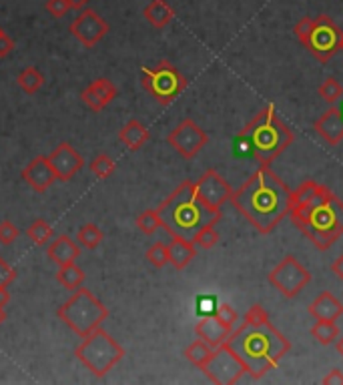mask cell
Listing matches in <instances>:
<instances>
[{
  "label": "cell",
  "mask_w": 343,
  "mask_h": 385,
  "mask_svg": "<svg viewBox=\"0 0 343 385\" xmlns=\"http://www.w3.org/2000/svg\"><path fill=\"white\" fill-rule=\"evenodd\" d=\"M151 139V131L144 127L139 119H129L127 125L119 131V141H121L129 151H139Z\"/></svg>",
  "instance_id": "cell-23"
},
{
  "label": "cell",
  "mask_w": 343,
  "mask_h": 385,
  "mask_svg": "<svg viewBox=\"0 0 343 385\" xmlns=\"http://www.w3.org/2000/svg\"><path fill=\"white\" fill-rule=\"evenodd\" d=\"M26 237L34 243V245H46L55 237V227L46 219H34L28 227H26Z\"/></svg>",
  "instance_id": "cell-29"
},
{
  "label": "cell",
  "mask_w": 343,
  "mask_h": 385,
  "mask_svg": "<svg viewBox=\"0 0 343 385\" xmlns=\"http://www.w3.org/2000/svg\"><path fill=\"white\" fill-rule=\"evenodd\" d=\"M217 299L215 297H201L197 301V311L201 313V317L203 315H215V311H217Z\"/></svg>",
  "instance_id": "cell-42"
},
{
  "label": "cell",
  "mask_w": 343,
  "mask_h": 385,
  "mask_svg": "<svg viewBox=\"0 0 343 385\" xmlns=\"http://www.w3.org/2000/svg\"><path fill=\"white\" fill-rule=\"evenodd\" d=\"M269 321V313H267L265 309L261 307V305H253V307H249V311L245 313L243 323L247 325H263Z\"/></svg>",
  "instance_id": "cell-39"
},
{
  "label": "cell",
  "mask_w": 343,
  "mask_h": 385,
  "mask_svg": "<svg viewBox=\"0 0 343 385\" xmlns=\"http://www.w3.org/2000/svg\"><path fill=\"white\" fill-rule=\"evenodd\" d=\"M56 281L68 291H75L78 287H83V283L87 281V275L77 263L60 265L58 271H56Z\"/></svg>",
  "instance_id": "cell-25"
},
{
  "label": "cell",
  "mask_w": 343,
  "mask_h": 385,
  "mask_svg": "<svg viewBox=\"0 0 343 385\" xmlns=\"http://www.w3.org/2000/svg\"><path fill=\"white\" fill-rule=\"evenodd\" d=\"M167 143L171 144L183 159L191 161L207 147L209 137L193 119H183L167 135Z\"/></svg>",
  "instance_id": "cell-12"
},
{
  "label": "cell",
  "mask_w": 343,
  "mask_h": 385,
  "mask_svg": "<svg viewBox=\"0 0 343 385\" xmlns=\"http://www.w3.org/2000/svg\"><path fill=\"white\" fill-rule=\"evenodd\" d=\"M70 2V6H73V11H83L87 4H89L90 0H68Z\"/></svg>",
  "instance_id": "cell-47"
},
{
  "label": "cell",
  "mask_w": 343,
  "mask_h": 385,
  "mask_svg": "<svg viewBox=\"0 0 343 385\" xmlns=\"http://www.w3.org/2000/svg\"><path fill=\"white\" fill-rule=\"evenodd\" d=\"M16 279V269L6 263V259L0 257V287H9Z\"/></svg>",
  "instance_id": "cell-41"
},
{
  "label": "cell",
  "mask_w": 343,
  "mask_h": 385,
  "mask_svg": "<svg viewBox=\"0 0 343 385\" xmlns=\"http://www.w3.org/2000/svg\"><path fill=\"white\" fill-rule=\"evenodd\" d=\"M213 347H211L209 343L203 342L201 337H197L193 343H189L187 347H185V357H187V362L191 365H195V367H199V369H203L205 367V364L209 362V357L213 355Z\"/></svg>",
  "instance_id": "cell-26"
},
{
  "label": "cell",
  "mask_w": 343,
  "mask_h": 385,
  "mask_svg": "<svg viewBox=\"0 0 343 385\" xmlns=\"http://www.w3.org/2000/svg\"><path fill=\"white\" fill-rule=\"evenodd\" d=\"M291 189L269 169L259 165L237 191L231 203L261 235H269L289 215Z\"/></svg>",
  "instance_id": "cell-1"
},
{
  "label": "cell",
  "mask_w": 343,
  "mask_h": 385,
  "mask_svg": "<svg viewBox=\"0 0 343 385\" xmlns=\"http://www.w3.org/2000/svg\"><path fill=\"white\" fill-rule=\"evenodd\" d=\"M144 21L157 31H163L175 19V9L167 0H151L143 9Z\"/></svg>",
  "instance_id": "cell-24"
},
{
  "label": "cell",
  "mask_w": 343,
  "mask_h": 385,
  "mask_svg": "<svg viewBox=\"0 0 343 385\" xmlns=\"http://www.w3.org/2000/svg\"><path fill=\"white\" fill-rule=\"evenodd\" d=\"M313 131L329 147H337L343 141V112L337 107L327 109L317 121L313 122Z\"/></svg>",
  "instance_id": "cell-18"
},
{
  "label": "cell",
  "mask_w": 343,
  "mask_h": 385,
  "mask_svg": "<svg viewBox=\"0 0 343 385\" xmlns=\"http://www.w3.org/2000/svg\"><path fill=\"white\" fill-rule=\"evenodd\" d=\"M195 333H197V337H201L203 342L209 343L213 349H217L219 345H223V343L229 339L233 329H229L227 325H223L221 321L217 320L215 315H203L199 323L195 325Z\"/></svg>",
  "instance_id": "cell-20"
},
{
  "label": "cell",
  "mask_w": 343,
  "mask_h": 385,
  "mask_svg": "<svg viewBox=\"0 0 343 385\" xmlns=\"http://www.w3.org/2000/svg\"><path fill=\"white\" fill-rule=\"evenodd\" d=\"M195 185L199 189V195L207 203H209L211 207H217V209H221L223 205L227 203V201H231L233 195V189L231 185L223 179L215 169H209V171H205L203 175L195 181Z\"/></svg>",
  "instance_id": "cell-14"
},
{
  "label": "cell",
  "mask_w": 343,
  "mask_h": 385,
  "mask_svg": "<svg viewBox=\"0 0 343 385\" xmlns=\"http://www.w3.org/2000/svg\"><path fill=\"white\" fill-rule=\"evenodd\" d=\"M339 53H343V34H342V46H339Z\"/></svg>",
  "instance_id": "cell-50"
},
{
  "label": "cell",
  "mask_w": 343,
  "mask_h": 385,
  "mask_svg": "<svg viewBox=\"0 0 343 385\" xmlns=\"http://www.w3.org/2000/svg\"><path fill=\"white\" fill-rule=\"evenodd\" d=\"M321 384L325 385H343V371L342 369H332L329 374L325 375L323 379H321Z\"/></svg>",
  "instance_id": "cell-44"
},
{
  "label": "cell",
  "mask_w": 343,
  "mask_h": 385,
  "mask_svg": "<svg viewBox=\"0 0 343 385\" xmlns=\"http://www.w3.org/2000/svg\"><path fill=\"white\" fill-rule=\"evenodd\" d=\"M289 217L320 251H327L343 235V201L323 185L310 203L289 209Z\"/></svg>",
  "instance_id": "cell-4"
},
{
  "label": "cell",
  "mask_w": 343,
  "mask_h": 385,
  "mask_svg": "<svg viewBox=\"0 0 343 385\" xmlns=\"http://www.w3.org/2000/svg\"><path fill=\"white\" fill-rule=\"evenodd\" d=\"M9 301H11V293H9V289L6 287H0V307L4 309L9 305Z\"/></svg>",
  "instance_id": "cell-46"
},
{
  "label": "cell",
  "mask_w": 343,
  "mask_h": 385,
  "mask_svg": "<svg viewBox=\"0 0 343 385\" xmlns=\"http://www.w3.org/2000/svg\"><path fill=\"white\" fill-rule=\"evenodd\" d=\"M215 317L221 321L223 325H227L229 329H235V325H237V320H239V315H237V311L229 305V303H221L217 311H215Z\"/></svg>",
  "instance_id": "cell-36"
},
{
  "label": "cell",
  "mask_w": 343,
  "mask_h": 385,
  "mask_svg": "<svg viewBox=\"0 0 343 385\" xmlns=\"http://www.w3.org/2000/svg\"><path fill=\"white\" fill-rule=\"evenodd\" d=\"M241 139L247 144L251 157L263 167L271 165L277 157L285 153L295 141L291 129L277 115L273 105H267L265 109L259 110L253 119L245 125Z\"/></svg>",
  "instance_id": "cell-5"
},
{
  "label": "cell",
  "mask_w": 343,
  "mask_h": 385,
  "mask_svg": "<svg viewBox=\"0 0 343 385\" xmlns=\"http://www.w3.org/2000/svg\"><path fill=\"white\" fill-rule=\"evenodd\" d=\"M134 223H137V229L143 235H155L159 231V227H163V219H161V215H159L157 209L143 211Z\"/></svg>",
  "instance_id": "cell-31"
},
{
  "label": "cell",
  "mask_w": 343,
  "mask_h": 385,
  "mask_svg": "<svg viewBox=\"0 0 343 385\" xmlns=\"http://www.w3.org/2000/svg\"><path fill=\"white\" fill-rule=\"evenodd\" d=\"M19 237H21V231H19V227H16L12 221H0V243H2V245H11V243L16 241Z\"/></svg>",
  "instance_id": "cell-37"
},
{
  "label": "cell",
  "mask_w": 343,
  "mask_h": 385,
  "mask_svg": "<svg viewBox=\"0 0 343 385\" xmlns=\"http://www.w3.org/2000/svg\"><path fill=\"white\" fill-rule=\"evenodd\" d=\"M332 273L337 277V279H342L343 281V255H339V257L332 263Z\"/></svg>",
  "instance_id": "cell-45"
},
{
  "label": "cell",
  "mask_w": 343,
  "mask_h": 385,
  "mask_svg": "<svg viewBox=\"0 0 343 385\" xmlns=\"http://www.w3.org/2000/svg\"><path fill=\"white\" fill-rule=\"evenodd\" d=\"M141 85L161 107H169L187 88V78L169 60H159L155 66L141 68Z\"/></svg>",
  "instance_id": "cell-8"
},
{
  "label": "cell",
  "mask_w": 343,
  "mask_h": 385,
  "mask_svg": "<svg viewBox=\"0 0 343 385\" xmlns=\"http://www.w3.org/2000/svg\"><path fill=\"white\" fill-rule=\"evenodd\" d=\"M163 229L171 237L193 239V235L209 223H219L221 209L211 207L199 195L195 181H183L169 197L159 205Z\"/></svg>",
  "instance_id": "cell-3"
},
{
  "label": "cell",
  "mask_w": 343,
  "mask_h": 385,
  "mask_svg": "<svg viewBox=\"0 0 343 385\" xmlns=\"http://www.w3.org/2000/svg\"><path fill=\"white\" fill-rule=\"evenodd\" d=\"M48 161L55 169L56 179L63 183L70 181L85 167V157L75 151V147L70 143H60L55 147V151L48 154Z\"/></svg>",
  "instance_id": "cell-15"
},
{
  "label": "cell",
  "mask_w": 343,
  "mask_h": 385,
  "mask_svg": "<svg viewBox=\"0 0 343 385\" xmlns=\"http://www.w3.org/2000/svg\"><path fill=\"white\" fill-rule=\"evenodd\" d=\"M75 355L90 374L102 379L125 357V347L111 333L99 327L87 337H83L80 345L75 349Z\"/></svg>",
  "instance_id": "cell-7"
},
{
  "label": "cell",
  "mask_w": 343,
  "mask_h": 385,
  "mask_svg": "<svg viewBox=\"0 0 343 385\" xmlns=\"http://www.w3.org/2000/svg\"><path fill=\"white\" fill-rule=\"evenodd\" d=\"M269 283L273 289H277L283 297L293 299L310 285L311 273L299 263L293 255H285L279 263L269 271Z\"/></svg>",
  "instance_id": "cell-11"
},
{
  "label": "cell",
  "mask_w": 343,
  "mask_h": 385,
  "mask_svg": "<svg viewBox=\"0 0 343 385\" xmlns=\"http://www.w3.org/2000/svg\"><path fill=\"white\" fill-rule=\"evenodd\" d=\"M342 31L335 24L332 16L327 14H320L313 19V28H311L307 43L303 44L307 48L313 58H317L320 63H329L333 56L339 53L342 46Z\"/></svg>",
  "instance_id": "cell-9"
},
{
  "label": "cell",
  "mask_w": 343,
  "mask_h": 385,
  "mask_svg": "<svg viewBox=\"0 0 343 385\" xmlns=\"http://www.w3.org/2000/svg\"><path fill=\"white\" fill-rule=\"evenodd\" d=\"M335 349H337V353L343 357V335L342 337H337V342H335Z\"/></svg>",
  "instance_id": "cell-48"
},
{
  "label": "cell",
  "mask_w": 343,
  "mask_h": 385,
  "mask_svg": "<svg viewBox=\"0 0 343 385\" xmlns=\"http://www.w3.org/2000/svg\"><path fill=\"white\" fill-rule=\"evenodd\" d=\"M46 255L58 267L60 265L77 263V259L80 257V245L70 235H56L55 239L51 241V245H48Z\"/></svg>",
  "instance_id": "cell-19"
},
{
  "label": "cell",
  "mask_w": 343,
  "mask_h": 385,
  "mask_svg": "<svg viewBox=\"0 0 343 385\" xmlns=\"http://www.w3.org/2000/svg\"><path fill=\"white\" fill-rule=\"evenodd\" d=\"M56 317L67 325L78 337H87L89 333L99 329L109 317V309L87 287H78L73 295L56 309Z\"/></svg>",
  "instance_id": "cell-6"
},
{
  "label": "cell",
  "mask_w": 343,
  "mask_h": 385,
  "mask_svg": "<svg viewBox=\"0 0 343 385\" xmlns=\"http://www.w3.org/2000/svg\"><path fill=\"white\" fill-rule=\"evenodd\" d=\"M16 83H19V87L23 88L26 95H36L43 88V85H45V77H43V73L36 66H26V68H23L19 73Z\"/></svg>",
  "instance_id": "cell-28"
},
{
  "label": "cell",
  "mask_w": 343,
  "mask_h": 385,
  "mask_svg": "<svg viewBox=\"0 0 343 385\" xmlns=\"http://www.w3.org/2000/svg\"><path fill=\"white\" fill-rule=\"evenodd\" d=\"M90 173L95 176H99V179H107V176H111L115 173V169H117V163H115V159H112L111 154L107 153H100L97 154L93 161L89 163Z\"/></svg>",
  "instance_id": "cell-34"
},
{
  "label": "cell",
  "mask_w": 343,
  "mask_h": 385,
  "mask_svg": "<svg viewBox=\"0 0 343 385\" xmlns=\"http://www.w3.org/2000/svg\"><path fill=\"white\" fill-rule=\"evenodd\" d=\"M215 225L217 223H209V225H205L203 229H199V231L193 235V239L191 241L195 243V247L197 249H213L217 243H219V233H217V229H215Z\"/></svg>",
  "instance_id": "cell-33"
},
{
  "label": "cell",
  "mask_w": 343,
  "mask_h": 385,
  "mask_svg": "<svg viewBox=\"0 0 343 385\" xmlns=\"http://www.w3.org/2000/svg\"><path fill=\"white\" fill-rule=\"evenodd\" d=\"M317 95H320L321 100H325L327 105H335L337 100L343 97V87L342 83L337 78L327 77L320 87H317Z\"/></svg>",
  "instance_id": "cell-32"
},
{
  "label": "cell",
  "mask_w": 343,
  "mask_h": 385,
  "mask_svg": "<svg viewBox=\"0 0 343 385\" xmlns=\"http://www.w3.org/2000/svg\"><path fill=\"white\" fill-rule=\"evenodd\" d=\"M0 33H2V28H0Z\"/></svg>",
  "instance_id": "cell-51"
},
{
  "label": "cell",
  "mask_w": 343,
  "mask_h": 385,
  "mask_svg": "<svg viewBox=\"0 0 343 385\" xmlns=\"http://www.w3.org/2000/svg\"><path fill=\"white\" fill-rule=\"evenodd\" d=\"M14 51V41L11 38V34H6L4 31L0 33V58H6Z\"/></svg>",
  "instance_id": "cell-43"
},
{
  "label": "cell",
  "mask_w": 343,
  "mask_h": 385,
  "mask_svg": "<svg viewBox=\"0 0 343 385\" xmlns=\"http://www.w3.org/2000/svg\"><path fill=\"white\" fill-rule=\"evenodd\" d=\"M105 239V233L100 231V227H97L95 223H85L77 233V243L85 249H97L100 243Z\"/></svg>",
  "instance_id": "cell-30"
},
{
  "label": "cell",
  "mask_w": 343,
  "mask_h": 385,
  "mask_svg": "<svg viewBox=\"0 0 343 385\" xmlns=\"http://www.w3.org/2000/svg\"><path fill=\"white\" fill-rule=\"evenodd\" d=\"M68 31L85 48H93L109 34V22L105 21L97 11L85 6L77 14V19L70 22Z\"/></svg>",
  "instance_id": "cell-13"
},
{
  "label": "cell",
  "mask_w": 343,
  "mask_h": 385,
  "mask_svg": "<svg viewBox=\"0 0 343 385\" xmlns=\"http://www.w3.org/2000/svg\"><path fill=\"white\" fill-rule=\"evenodd\" d=\"M313 320H332L337 321L343 315V303L329 291H323L311 301L307 307Z\"/></svg>",
  "instance_id": "cell-21"
},
{
  "label": "cell",
  "mask_w": 343,
  "mask_h": 385,
  "mask_svg": "<svg viewBox=\"0 0 343 385\" xmlns=\"http://www.w3.org/2000/svg\"><path fill=\"white\" fill-rule=\"evenodd\" d=\"M117 95H119L117 85H115L112 80H109V78L102 77L95 78L93 83H89V87L80 93V99H83V102H85L90 110L100 112V110L107 109L112 100L117 99Z\"/></svg>",
  "instance_id": "cell-17"
},
{
  "label": "cell",
  "mask_w": 343,
  "mask_h": 385,
  "mask_svg": "<svg viewBox=\"0 0 343 385\" xmlns=\"http://www.w3.org/2000/svg\"><path fill=\"white\" fill-rule=\"evenodd\" d=\"M45 11L51 16H55V19H63V16H67L68 12L73 11V6H70L68 0H46Z\"/></svg>",
  "instance_id": "cell-38"
},
{
  "label": "cell",
  "mask_w": 343,
  "mask_h": 385,
  "mask_svg": "<svg viewBox=\"0 0 343 385\" xmlns=\"http://www.w3.org/2000/svg\"><path fill=\"white\" fill-rule=\"evenodd\" d=\"M311 28H313V19H311V16H303V19L295 24L293 34H295V38H297L299 43L305 44L307 43V38H310Z\"/></svg>",
  "instance_id": "cell-40"
},
{
  "label": "cell",
  "mask_w": 343,
  "mask_h": 385,
  "mask_svg": "<svg viewBox=\"0 0 343 385\" xmlns=\"http://www.w3.org/2000/svg\"><path fill=\"white\" fill-rule=\"evenodd\" d=\"M23 179L24 183L36 193H46L58 181L55 169L45 154H38V157L31 159V163L23 169Z\"/></svg>",
  "instance_id": "cell-16"
},
{
  "label": "cell",
  "mask_w": 343,
  "mask_h": 385,
  "mask_svg": "<svg viewBox=\"0 0 343 385\" xmlns=\"http://www.w3.org/2000/svg\"><path fill=\"white\" fill-rule=\"evenodd\" d=\"M4 321H6V313H4V309L0 307V325H2Z\"/></svg>",
  "instance_id": "cell-49"
},
{
  "label": "cell",
  "mask_w": 343,
  "mask_h": 385,
  "mask_svg": "<svg viewBox=\"0 0 343 385\" xmlns=\"http://www.w3.org/2000/svg\"><path fill=\"white\" fill-rule=\"evenodd\" d=\"M197 257V247L191 239L185 237H171L169 243V263L173 265L177 271H183L189 263Z\"/></svg>",
  "instance_id": "cell-22"
},
{
  "label": "cell",
  "mask_w": 343,
  "mask_h": 385,
  "mask_svg": "<svg viewBox=\"0 0 343 385\" xmlns=\"http://www.w3.org/2000/svg\"><path fill=\"white\" fill-rule=\"evenodd\" d=\"M311 337L321 345H332L339 337V327L332 320H315L311 325Z\"/></svg>",
  "instance_id": "cell-27"
},
{
  "label": "cell",
  "mask_w": 343,
  "mask_h": 385,
  "mask_svg": "<svg viewBox=\"0 0 343 385\" xmlns=\"http://www.w3.org/2000/svg\"><path fill=\"white\" fill-rule=\"evenodd\" d=\"M147 261L153 265L155 269H163L169 263V243H155L147 249Z\"/></svg>",
  "instance_id": "cell-35"
},
{
  "label": "cell",
  "mask_w": 343,
  "mask_h": 385,
  "mask_svg": "<svg viewBox=\"0 0 343 385\" xmlns=\"http://www.w3.org/2000/svg\"><path fill=\"white\" fill-rule=\"evenodd\" d=\"M201 371L213 384L233 385L239 384L243 379V375H247V367L241 362V357L233 352L231 345L223 343L213 352L209 362L205 364V367Z\"/></svg>",
  "instance_id": "cell-10"
},
{
  "label": "cell",
  "mask_w": 343,
  "mask_h": 385,
  "mask_svg": "<svg viewBox=\"0 0 343 385\" xmlns=\"http://www.w3.org/2000/svg\"><path fill=\"white\" fill-rule=\"evenodd\" d=\"M225 343L231 345L233 352L241 357V362L247 367V375L255 381L269 374L271 369H275L291 349L287 337L271 321L263 325L243 323L239 329L233 331Z\"/></svg>",
  "instance_id": "cell-2"
}]
</instances>
